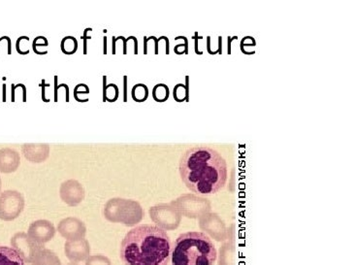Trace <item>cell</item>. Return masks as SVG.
Segmentation results:
<instances>
[{
  "label": "cell",
  "mask_w": 353,
  "mask_h": 265,
  "mask_svg": "<svg viewBox=\"0 0 353 265\" xmlns=\"http://www.w3.org/2000/svg\"><path fill=\"white\" fill-rule=\"evenodd\" d=\"M218 250L208 235L198 231L181 234L171 251L172 265H214Z\"/></svg>",
  "instance_id": "obj_3"
},
{
  "label": "cell",
  "mask_w": 353,
  "mask_h": 265,
  "mask_svg": "<svg viewBox=\"0 0 353 265\" xmlns=\"http://www.w3.org/2000/svg\"><path fill=\"white\" fill-rule=\"evenodd\" d=\"M103 95L104 101L107 100V101L113 104V102L117 101V99H119L120 90H119V87L116 84H108V85L104 86Z\"/></svg>",
  "instance_id": "obj_19"
},
{
  "label": "cell",
  "mask_w": 353,
  "mask_h": 265,
  "mask_svg": "<svg viewBox=\"0 0 353 265\" xmlns=\"http://www.w3.org/2000/svg\"><path fill=\"white\" fill-rule=\"evenodd\" d=\"M170 237L157 224H140L130 229L121 243V259L125 265H168Z\"/></svg>",
  "instance_id": "obj_2"
},
{
  "label": "cell",
  "mask_w": 353,
  "mask_h": 265,
  "mask_svg": "<svg viewBox=\"0 0 353 265\" xmlns=\"http://www.w3.org/2000/svg\"><path fill=\"white\" fill-rule=\"evenodd\" d=\"M66 257L72 262H79L85 260L90 257V242L85 238L76 240H68L64 245Z\"/></svg>",
  "instance_id": "obj_11"
},
{
  "label": "cell",
  "mask_w": 353,
  "mask_h": 265,
  "mask_svg": "<svg viewBox=\"0 0 353 265\" xmlns=\"http://www.w3.org/2000/svg\"><path fill=\"white\" fill-rule=\"evenodd\" d=\"M170 97V90L165 84H157L152 88V97L157 102H165Z\"/></svg>",
  "instance_id": "obj_16"
},
{
  "label": "cell",
  "mask_w": 353,
  "mask_h": 265,
  "mask_svg": "<svg viewBox=\"0 0 353 265\" xmlns=\"http://www.w3.org/2000/svg\"><path fill=\"white\" fill-rule=\"evenodd\" d=\"M150 216L157 226L163 229H175L181 223L180 212L172 204L154 205L150 209Z\"/></svg>",
  "instance_id": "obj_6"
},
{
  "label": "cell",
  "mask_w": 353,
  "mask_h": 265,
  "mask_svg": "<svg viewBox=\"0 0 353 265\" xmlns=\"http://www.w3.org/2000/svg\"><path fill=\"white\" fill-rule=\"evenodd\" d=\"M66 265H79V264H77V262H69V264H68Z\"/></svg>",
  "instance_id": "obj_28"
},
{
  "label": "cell",
  "mask_w": 353,
  "mask_h": 265,
  "mask_svg": "<svg viewBox=\"0 0 353 265\" xmlns=\"http://www.w3.org/2000/svg\"><path fill=\"white\" fill-rule=\"evenodd\" d=\"M23 193L15 190H7L0 193V219L10 222L18 218L25 208Z\"/></svg>",
  "instance_id": "obj_5"
},
{
  "label": "cell",
  "mask_w": 353,
  "mask_h": 265,
  "mask_svg": "<svg viewBox=\"0 0 353 265\" xmlns=\"http://www.w3.org/2000/svg\"><path fill=\"white\" fill-rule=\"evenodd\" d=\"M61 48L63 54L71 56L78 51V40L75 37L68 35L61 40Z\"/></svg>",
  "instance_id": "obj_17"
},
{
  "label": "cell",
  "mask_w": 353,
  "mask_h": 265,
  "mask_svg": "<svg viewBox=\"0 0 353 265\" xmlns=\"http://www.w3.org/2000/svg\"><path fill=\"white\" fill-rule=\"evenodd\" d=\"M21 164L20 154L11 148L0 149V172L4 174L13 173Z\"/></svg>",
  "instance_id": "obj_13"
},
{
  "label": "cell",
  "mask_w": 353,
  "mask_h": 265,
  "mask_svg": "<svg viewBox=\"0 0 353 265\" xmlns=\"http://www.w3.org/2000/svg\"><path fill=\"white\" fill-rule=\"evenodd\" d=\"M103 215L107 221L132 226L141 222L144 211L140 203L132 199L114 197L105 203Z\"/></svg>",
  "instance_id": "obj_4"
},
{
  "label": "cell",
  "mask_w": 353,
  "mask_h": 265,
  "mask_svg": "<svg viewBox=\"0 0 353 265\" xmlns=\"http://www.w3.org/2000/svg\"><path fill=\"white\" fill-rule=\"evenodd\" d=\"M188 88L183 84H178L174 88L173 97L176 102H183L185 100H188Z\"/></svg>",
  "instance_id": "obj_21"
},
{
  "label": "cell",
  "mask_w": 353,
  "mask_h": 265,
  "mask_svg": "<svg viewBox=\"0 0 353 265\" xmlns=\"http://www.w3.org/2000/svg\"><path fill=\"white\" fill-rule=\"evenodd\" d=\"M0 190H1V178H0Z\"/></svg>",
  "instance_id": "obj_29"
},
{
  "label": "cell",
  "mask_w": 353,
  "mask_h": 265,
  "mask_svg": "<svg viewBox=\"0 0 353 265\" xmlns=\"http://www.w3.org/2000/svg\"><path fill=\"white\" fill-rule=\"evenodd\" d=\"M32 264V265H61V262L56 253L43 247L38 251Z\"/></svg>",
  "instance_id": "obj_15"
},
{
  "label": "cell",
  "mask_w": 353,
  "mask_h": 265,
  "mask_svg": "<svg viewBox=\"0 0 353 265\" xmlns=\"http://www.w3.org/2000/svg\"><path fill=\"white\" fill-rule=\"evenodd\" d=\"M11 245L12 248L15 249L23 257V262H28V264H32L38 251L44 247V245L35 242L28 236V233H23V231L17 233L12 236Z\"/></svg>",
  "instance_id": "obj_7"
},
{
  "label": "cell",
  "mask_w": 353,
  "mask_h": 265,
  "mask_svg": "<svg viewBox=\"0 0 353 265\" xmlns=\"http://www.w3.org/2000/svg\"><path fill=\"white\" fill-rule=\"evenodd\" d=\"M48 46H49V42H48V39L45 37H37L34 40H33L32 48L33 51L35 52H37L38 48H47Z\"/></svg>",
  "instance_id": "obj_23"
},
{
  "label": "cell",
  "mask_w": 353,
  "mask_h": 265,
  "mask_svg": "<svg viewBox=\"0 0 353 265\" xmlns=\"http://www.w3.org/2000/svg\"><path fill=\"white\" fill-rule=\"evenodd\" d=\"M0 265H25V262L13 248L0 246Z\"/></svg>",
  "instance_id": "obj_14"
},
{
  "label": "cell",
  "mask_w": 353,
  "mask_h": 265,
  "mask_svg": "<svg viewBox=\"0 0 353 265\" xmlns=\"http://www.w3.org/2000/svg\"><path fill=\"white\" fill-rule=\"evenodd\" d=\"M131 95L136 102H145L149 97V88L145 84H136L131 90Z\"/></svg>",
  "instance_id": "obj_18"
},
{
  "label": "cell",
  "mask_w": 353,
  "mask_h": 265,
  "mask_svg": "<svg viewBox=\"0 0 353 265\" xmlns=\"http://www.w3.org/2000/svg\"><path fill=\"white\" fill-rule=\"evenodd\" d=\"M92 28H85V33H83V54H87V40L92 39V37H87L88 32H92Z\"/></svg>",
  "instance_id": "obj_25"
},
{
  "label": "cell",
  "mask_w": 353,
  "mask_h": 265,
  "mask_svg": "<svg viewBox=\"0 0 353 265\" xmlns=\"http://www.w3.org/2000/svg\"><path fill=\"white\" fill-rule=\"evenodd\" d=\"M21 153L28 161L41 164L50 156V146L46 143H26L21 146Z\"/></svg>",
  "instance_id": "obj_12"
},
{
  "label": "cell",
  "mask_w": 353,
  "mask_h": 265,
  "mask_svg": "<svg viewBox=\"0 0 353 265\" xmlns=\"http://www.w3.org/2000/svg\"><path fill=\"white\" fill-rule=\"evenodd\" d=\"M61 200L68 206H77L85 198V190L82 184L75 179L64 181L59 188Z\"/></svg>",
  "instance_id": "obj_8"
},
{
  "label": "cell",
  "mask_w": 353,
  "mask_h": 265,
  "mask_svg": "<svg viewBox=\"0 0 353 265\" xmlns=\"http://www.w3.org/2000/svg\"><path fill=\"white\" fill-rule=\"evenodd\" d=\"M123 79H125V102H126V79H128V77L125 76Z\"/></svg>",
  "instance_id": "obj_27"
},
{
  "label": "cell",
  "mask_w": 353,
  "mask_h": 265,
  "mask_svg": "<svg viewBox=\"0 0 353 265\" xmlns=\"http://www.w3.org/2000/svg\"><path fill=\"white\" fill-rule=\"evenodd\" d=\"M90 94V88L85 84H79L74 88V97L79 95H88Z\"/></svg>",
  "instance_id": "obj_24"
},
{
  "label": "cell",
  "mask_w": 353,
  "mask_h": 265,
  "mask_svg": "<svg viewBox=\"0 0 353 265\" xmlns=\"http://www.w3.org/2000/svg\"><path fill=\"white\" fill-rule=\"evenodd\" d=\"M28 43H30V41L26 42V44H23V37H19L16 43L17 52H18L19 54L23 55V56L30 54Z\"/></svg>",
  "instance_id": "obj_22"
},
{
  "label": "cell",
  "mask_w": 353,
  "mask_h": 265,
  "mask_svg": "<svg viewBox=\"0 0 353 265\" xmlns=\"http://www.w3.org/2000/svg\"><path fill=\"white\" fill-rule=\"evenodd\" d=\"M57 231L68 240L81 239L87 234V226L82 219L76 217H68L61 219L57 224Z\"/></svg>",
  "instance_id": "obj_9"
},
{
  "label": "cell",
  "mask_w": 353,
  "mask_h": 265,
  "mask_svg": "<svg viewBox=\"0 0 353 265\" xmlns=\"http://www.w3.org/2000/svg\"><path fill=\"white\" fill-rule=\"evenodd\" d=\"M56 231V226L49 219H40L30 224L28 234L35 242L44 245L54 237Z\"/></svg>",
  "instance_id": "obj_10"
},
{
  "label": "cell",
  "mask_w": 353,
  "mask_h": 265,
  "mask_svg": "<svg viewBox=\"0 0 353 265\" xmlns=\"http://www.w3.org/2000/svg\"><path fill=\"white\" fill-rule=\"evenodd\" d=\"M48 84H46V82H45V80H42V84H41V88H42V99H43V101L44 102H50V100H48L46 99V92H45V88H46V87H48Z\"/></svg>",
  "instance_id": "obj_26"
},
{
  "label": "cell",
  "mask_w": 353,
  "mask_h": 265,
  "mask_svg": "<svg viewBox=\"0 0 353 265\" xmlns=\"http://www.w3.org/2000/svg\"><path fill=\"white\" fill-rule=\"evenodd\" d=\"M179 171L187 188L197 195H214L223 190L228 181L225 159L206 146L190 148L183 153Z\"/></svg>",
  "instance_id": "obj_1"
},
{
  "label": "cell",
  "mask_w": 353,
  "mask_h": 265,
  "mask_svg": "<svg viewBox=\"0 0 353 265\" xmlns=\"http://www.w3.org/2000/svg\"><path fill=\"white\" fill-rule=\"evenodd\" d=\"M85 265H112V262L106 255H92L85 259Z\"/></svg>",
  "instance_id": "obj_20"
}]
</instances>
